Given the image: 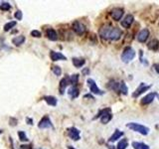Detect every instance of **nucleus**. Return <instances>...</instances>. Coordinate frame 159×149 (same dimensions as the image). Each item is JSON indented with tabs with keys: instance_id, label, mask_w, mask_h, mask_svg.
Masks as SVG:
<instances>
[{
	"instance_id": "obj_27",
	"label": "nucleus",
	"mask_w": 159,
	"mask_h": 149,
	"mask_svg": "<svg viewBox=\"0 0 159 149\" xmlns=\"http://www.w3.org/2000/svg\"><path fill=\"white\" fill-rule=\"evenodd\" d=\"M15 26H16V21H10V22H8L4 25V31L5 32L10 31V30L14 28Z\"/></svg>"
},
{
	"instance_id": "obj_9",
	"label": "nucleus",
	"mask_w": 159,
	"mask_h": 149,
	"mask_svg": "<svg viewBox=\"0 0 159 149\" xmlns=\"http://www.w3.org/2000/svg\"><path fill=\"white\" fill-rule=\"evenodd\" d=\"M68 135L74 141H78V140L81 138V134H80V130L76 127H70L68 128Z\"/></svg>"
},
{
	"instance_id": "obj_1",
	"label": "nucleus",
	"mask_w": 159,
	"mask_h": 149,
	"mask_svg": "<svg viewBox=\"0 0 159 149\" xmlns=\"http://www.w3.org/2000/svg\"><path fill=\"white\" fill-rule=\"evenodd\" d=\"M126 127H128L129 129H131V130H133L135 132H138V133H140L142 135H147L150 131V129L147 126L142 125V124H140V123H136V122L127 123Z\"/></svg>"
},
{
	"instance_id": "obj_29",
	"label": "nucleus",
	"mask_w": 159,
	"mask_h": 149,
	"mask_svg": "<svg viewBox=\"0 0 159 149\" xmlns=\"http://www.w3.org/2000/svg\"><path fill=\"white\" fill-rule=\"evenodd\" d=\"M0 9H1L2 11H8V10L11 9V5L8 3V2H2V3L0 4Z\"/></svg>"
},
{
	"instance_id": "obj_6",
	"label": "nucleus",
	"mask_w": 159,
	"mask_h": 149,
	"mask_svg": "<svg viewBox=\"0 0 159 149\" xmlns=\"http://www.w3.org/2000/svg\"><path fill=\"white\" fill-rule=\"evenodd\" d=\"M38 127L40 129H47V128H53V123H52L50 117L48 115H45L41 119L38 123Z\"/></svg>"
},
{
	"instance_id": "obj_21",
	"label": "nucleus",
	"mask_w": 159,
	"mask_h": 149,
	"mask_svg": "<svg viewBox=\"0 0 159 149\" xmlns=\"http://www.w3.org/2000/svg\"><path fill=\"white\" fill-rule=\"evenodd\" d=\"M147 47H148L149 50L157 51L158 48H159V41L157 39H153L148 43V44H147Z\"/></svg>"
},
{
	"instance_id": "obj_26",
	"label": "nucleus",
	"mask_w": 159,
	"mask_h": 149,
	"mask_svg": "<svg viewBox=\"0 0 159 149\" xmlns=\"http://www.w3.org/2000/svg\"><path fill=\"white\" fill-rule=\"evenodd\" d=\"M127 146H128L127 140L125 139V138H123V139H121V140H120V141L119 142V144H117L116 148H117V149H126Z\"/></svg>"
},
{
	"instance_id": "obj_11",
	"label": "nucleus",
	"mask_w": 159,
	"mask_h": 149,
	"mask_svg": "<svg viewBox=\"0 0 159 149\" xmlns=\"http://www.w3.org/2000/svg\"><path fill=\"white\" fill-rule=\"evenodd\" d=\"M123 9L122 8H119V7H116V8H113V9L111 10V15L112 19H113L114 21H119L121 17L123 16Z\"/></svg>"
},
{
	"instance_id": "obj_28",
	"label": "nucleus",
	"mask_w": 159,
	"mask_h": 149,
	"mask_svg": "<svg viewBox=\"0 0 159 149\" xmlns=\"http://www.w3.org/2000/svg\"><path fill=\"white\" fill-rule=\"evenodd\" d=\"M108 88L112 89V91H119V83H116V82H114V81H112V82H111L108 83Z\"/></svg>"
},
{
	"instance_id": "obj_13",
	"label": "nucleus",
	"mask_w": 159,
	"mask_h": 149,
	"mask_svg": "<svg viewBox=\"0 0 159 149\" xmlns=\"http://www.w3.org/2000/svg\"><path fill=\"white\" fill-rule=\"evenodd\" d=\"M133 21H134L133 15L128 14V15H126V16H125V17L121 20V26L123 27V28L128 29V28H129V27L131 26V24L133 23Z\"/></svg>"
},
{
	"instance_id": "obj_24",
	"label": "nucleus",
	"mask_w": 159,
	"mask_h": 149,
	"mask_svg": "<svg viewBox=\"0 0 159 149\" xmlns=\"http://www.w3.org/2000/svg\"><path fill=\"white\" fill-rule=\"evenodd\" d=\"M111 118H112L111 113V112H108V113L103 114V115L100 117V122L103 123V124H106V123H108L109 121L111 120Z\"/></svg>"
},
{
	"instance_id": "obj_31",
	"label": "nucleus",
	"mask_w": 159,
	"mask_h": 149,
	"mask_svg": "<svg viewBox=\"0 0 159 149\" xmlns=\"http://www.w3.org/2000/svg\"><path fill=\"white\" fill-rule=\"evenodd\" d=\"M70 81H71V83H72L73 86H75L78 83V81H79V75L78 74H75V75H72L70 77Z\"/></svg>"
},
{
	"instance_id": "obj_19",
	"label": "nucleus",
	"mask_w": 159,
	"mask_h": 149,
	"mask_svg": "<svg viewBox=\"0 0 159 149\" xmlns=\"http://www.w3.org/2000/svg\"><path fill=\"white\" fill-rule=\"evenodd\" d=\"M25 41H26V38H25V36H23V35L14 37L12 39L13 45H15V46H21L22 44H24V42H25Z\"/></svg>"
},
{
	"instance_id": "obj_43",
	"label": "nucleus",
	"mask_w": 159,
	"mask_h": 149,
	"mask_svg": "<svg viewBox=\"0 0 159 149\" xmlns=\"http://www.w3.org/2000/svg\"><path fill=\"white\" fill-rule=\"evenodd\" d=\"M2 133V130H0V134H1Z\"/></svg>"
},
{
	"instance_id": "obj_41",
	"label": "nucleus",
	"mask_w": 159,
	"mask_h": 149,
	"mask_svg": "<svg viewBox=\"0 0 159 149\" xmlns=\"http://www.w3.org/2000/svg\"><path fill=\"white\" fill-rule=\"evenodd\" d=\"M85 97H89V99H94V96H93L92 94H86Z\"/></svg>"
},
{
	"instance_id": "obj_39",
	"label": "nucleus",
	"mask_w": 159,
	"mask_h": 149,
	"mask_svg": "<svg viewBox=\"0 0 159 149\" xmlns=\"http://www.w3.org/2000/svg\"><path fill=\"white\" fill-rule=\"evenodd\" d=\"M26 121H27V123H28L29 125H33V119H32V118L27 117V118H26Z\"/></svg>"
},
{
	"instance_id": "obj_25",
	"label": "nucleus",
	"mask_w": 159,
	"mask_h": 149,
	"mask_svg": "<svg viewBox=\"0 0 159 149\" xmlns=\"http://www.w3.org/2000/svg\"><path fill=\"white\" fill-rule=\"evenodd\" d=\"M119 91L123 94H127V91H128V88L126 86V83H125L123 81L119 83Z\"/></svg>"
},
{
	"instance_id": "obj_15",
	"label": "nucleus",
	"mask_w": 159,
	"mask_h": 149,
	"mask_svg": "<svg viewBox=\"0 0 159 149\" xmlns=\"http://www.w3.org/2000/svg\"><path fill=\"white\" fill-rule=\"evenodd\" d=\"M155 96H156V94L155 93H150L148 94H146L143 99H141V104H151V102L154 101V99H155Z\"/></svg>"
},
{
	"instance_id": "obj_34",
	"label": "nucleus",
	"mask_w": 159,
	"mask_h": 149,
	"mask_svg": "<svg viewBox=\"0 0 159 149\" xmlns=\"http://www.w3.org/2000/svg\"><path fill=\"white\" fill-rule=\"evenodd\" d=\"M31 36L35 38H40L42 36V34H41V32L38 31V30H33V31H31Z\"/></svg>"
},
{
	"instance_id": "obj_8",
	"label": "nucleus",
	"mask_w": 159,
	"mask_h": 149,
	"mask_svg": "<svg viewBox=\"0 0 159 149\" xmlns=\"http://www.w3.org/2000/svg\"><path fill=\"white\" fill-rule=\"evenodd\" d=\"M149 37V30L148 29H142L141 31H139L137 35H136V39H137L138 42L140 43H145L147 41Z\"/></svg>"
},
{
	"instance_id": "obj_4",
	"label": "nucleus",
	"mask_w": 159,
	"mask_h": 149,
	"mask_svg": "<svg viewBox=\"0 0 159 149\" xmlns=\"http://www.w3.org/2000/svg\"><path fill=\"white\" fill-rule=\"evenodd\" d=\"M87 86L90 88V93H92V94H100V96L103 94V91H100V89H98V86H97V83H95V82L93 80V78H87Z\"/></svg>"
},
{
	"instance_id": "obj_37",
	"label": "nucleus",
	"mask_w": 159,
	"mask_h": 149,
	"mask_svg": "<svg viewBox=\"0 0 159 149\" xmlns=\"http://www.w3.org/2000/svg\"><path fill=\"white\" fill-rule=\"evenodd\" d=\"M82 74H83L84 76H87L90 74V69L89 68H85L83 71H82Z\"/></svg>"
},
{
	"instance_id": "obj_38",
	"label": "nucleus",
	"mask_w": 159,
	"mask_h": 149,
	"mask_svg": "<svg viewBox=\"0 0 159 149\" xmlns=\"http://www.w3.org/2000/svg\"><path fill=\"white\" fill-rule=\"evenodd\" d=\"M10 124L12 126L16 125V124H17V119H16V118H10Z\"/></svg>"
},
{
	"instance_id": "obj_35",
	"label": "nucleus",
	"mask_w": 159,
	"mask_h": 149,
	"mask_svg": "<svg viewBox=\"0 0 159 149\" xmlns=\"http://www.w3.org/2000/svg\"><path fill=\"white\" fill-rule=\"evenodd\" d=\"M14 16H15V18L17 19V20H22V12L20 11V10H17V11L15 12V14H14Z\"/></svg>"
},
{
	"instance_id": "obj_14",
	"label": "nucleus",
	"mask_w": 159,
	"mask_h": 149,
	"mask_svg": "<svg viewBox=\"0 0 159 149\" xmlns=\"http://www.w3.org/2000/svg\"><path fill=\"white\" fill-rule=\"evenodd\" d=\"M50 58L53 62H56V61H66L67 58L66 56L63 55L62 53L60 52H55V51H51L50 52Z\"/></svg>"
},
{
	"instance_id": "obj_5",
	"label": "nucleus",
	"mask_w": 159,
	"mask_h": 149,
	"mask_svg": "<svg viewBox=\"0 0 159 149\" xmlns=\"http://www.w3.org/2000/svg\"><path fill=\"white\" fill-rule=\"evenodd\" d=\"M122 36V31L117 27H112L111 34H109L108 40L109 41H119Z\"/></svg>"
},
{
	"instance_id": "obj_3",
	"label": "nucleus",
	"mask_w": 159,
	"mask_h": 149,
	"mask_svg": "<svg viewBox=\"0 0 159 149\" xmlns=\"http://www.w3.org/2000/svg\"><path fill=\"white\" fill-rule=\"evenodd\" d=\"M112 29V26L111 24H106V25L101 26L100 31H98V34L101 39L103 40H108V37H109V34H111V31Z\"/></svg>"
},
{
	"instance_id": "obj_22",
	"label": "nucleus",
	"mask_w": 159,
	"mask_h": 149,
	"mask_svg": "<svg viewBox=\"0 0 159 149\" xmlns=\"http://www.w3.org/2000/svg\"><path fill=\"white\" fill-rule=\"evenodd\" d=\"M72 61H73V65L76 68H82L86 64V61L83 58H73Z\"/></svg>"
},
{
	"instance_id": "obj_32",
	"label": "nucleus",
	"mask_w": 159,
	"mask_h": 149,
	"mask_svg": "<svg viewBox=\"0 0 159 149\" xmlns=\"http://www.w3.org/2000/svg\"><path fill=\"white\" fill-rule=\"evenodd\" d=\"M52 72H53L56 76H58V77L62 75V70H61V68H60L59 66H53V67H52Z\"/></svg>"
},
{
	"instance_id": "obj_20",
	"label": "nucleus",
	"mask_w": 159,
	"mask_h": 149,
	"mask_svg": "<svg viewBox=\"0 0 159 149\" xmlns=\"http://www.w3.org/2000/svg\"><path fill=\"white\" fill-rule=\"evenodd\" d=\"M122 135H123V132H122V131H120L119 129H116V131L113 132V134H112L111 136L109 137L108 141H109V142H114V141H116V140L119 139V138L121 137Z\"/></svg>"
},
{
	"instance_id": "obj_16",
	"label": "nucleus",
	"mask_w": 159,
	"mask_h": 149,
	"mask_svg": "<svg viewBox=\"0 0 159 149\" xmlns=\"http://www.w3.org/2000/svg\"><path fill=\"white\" fill-rule=\"evenodd\" d=\"M46 35H47L48 39L51 40V41H57V40H58V34H57V32L55 31L54 29H52V28L47 30Z\"/></svg>"
},
{
	"instance_id": "obj_36",
	"label": "nucleus",
	"mask_w": 159,
	"mask_h": 149,
	"mask_svg": "<svg viewBox=\"0 0 159 149\" xmlns=\"http://www.w3.org/2000/svg\"><path fill=\"white\" fill-rule=\"evenodd\" d=\"M19 149H32V144H24V145H21Z\"/></svg>"
},
{
	"instance_id": "obj_33",
	"label": "nucleus",
	"mask_w": 159,
	"mask_h": 149,
	"mask_svg": "<svg viewBox=\"0 0 159 149\" xmlns=\"http://www.w3.org/2000/svg\"><path fill=\"white\" fill-rule=\"evenodd\" d=\"M108 112H111V108H105V109L100 110V112L97 114V116H95L94 119H97L98 117H101L103 114H106V113H108Z\"/></svg>"
},
{
	"instance_id": "obj_17",
	"label": "nucleus",
	"mask_w": 159,
	"mask_h": 149,
	"mask_svg": "<svg viewBox=\"0 0 159 149\" xmlns=\"http://www.w3.org/2000/svg\"><path fill=\"white\" fill-rule=\"evenodd\" d=\"M68 94H69V96H70L72 99H77V97L79 96V94H80L79 89L77 88V86H73L72 88H70L69 91H68Z\"/></svg>"
},
{
	"instance_id": "obj_23",
	"label": "nucleus",
	"mask_w": 159,
	"mask_h": 149,
	"mask_svg": "<svg viewBox=\"0 0 159 149\" xmlns=\"http://www.w3.org/2000/svg\"><path fill=\"white\" fill-rule=\"evenodd\" d=\"M131 145H132V147L134 149H150L148 145L145 144V143H142V142L133 141L131 143Z\"/></svg>"
},
{
	"instance_id": "obj_2",
	"label": "nucleus",
	"mask_w": 159,
	"mask_h": 149,
	"mask_svg": "<svg viewBox=\"0 0 159 149\" xmlns=\"http://www.w3.org/2000/svg\"><path fill=\"white\" fill-rule=\"evenodd\" d=\"M135 55H136L135 51H134L130 46H128V47L124 48V50H123V52L121 54V61L123 63L127 64L135 58Z\"/></svg>"
},
{
	"instance_id": "obj_40",
	"label": "nucleus",
	"mask_w": 159,
	"mask_h": 149,
	"mask_svg": "<svg viewBox=\"0 0 159 149\" xmlns=\"http://www.w3.org/2000/svg\"><path fill=\"white\" fill-rule=\"evenodd\" d=\"M153 68H154V70L157 72V74H159V64H154L153 65Z\"/></svg>"
},
{
	"instance_id": "obj_30",
	"label": "nucleus",
	"mask_w": 159,
	"mask_h": 149,
	"mask_svg": "<svg viewBox=\"0 0 159 149\" xmlns=\"http://www.w3.org/2000/svg\"><path fill=\"white\" fill-rule=\"evenodd\" d=\"M18 136H19V139L21 140V141H28V137H27V135H26V133L24 131H22V130H20V131H18Z\"/></svg>"
},
{
	"instance_id": "obj_7",
	"label": "nucleus",
	"mask_w": 159,
	"mask_h": 149,
	"mask_svg": "<svg viewBox=\"0 0 159 149\" xmlns=\"http://www.w3.org/2000/svg\"><path fill=\"white\" fill-rule=\"evenodd\" d=\"M73 30L76 34L83 35L85 34V32H86V26L82 22H80V21H75V22L73 23Z\"/></svg>"
},
{
	"instance_id": "obj_10",
	"label": "nucleus",
	"mask_w": 159,
	"mask_h": 149,
	"mask_svg": "<svg viewBox=\"0 0 159 149\" xmlns=\"http://www.w3.org/2000/svg\"><path fill=\"white\" fill-rule=\"evenodd\" d=\"M151 88V86H147L145 85L144 83H141L140 85L138 86V88L135 89V91L132 94V97H137L140 96L141 94H143L144 91H147L148 89Z\"/></svg>"
},
{
	"instance_id": "obj_12",
	"label": "nucleus",
	"mask_w": 159,
	"mask_h": 149,
	"mask_svg": "<svg viewBox=\"0 0 159 149\" xmlns=\"http://www.w3.org/2000/svg\"><path fill=\"white\" fill-rule=\"evenodd\" d=\"M71 83V81H70V77H65L63 78L61 80V82H60V85H59V91L61 94H64L66 89H67V86H69Z\"/></svg>"
},
{
	"instance_id": "obj_42",
	"label": "nucleus",
	"mask_w": 159,
	"mask_h": 149,
	"mask_svg": "<svg viewBox=\"0 0 159 149\" xmlns=\"http://www.w3.org/2000/svg\"><path fill=\"white\" fill-rule=\"evenodd\" d=\"M69 149H76V148H74L73 146H69Z\"/></svg>"
},
{
	"instance_id": "obj_18",
	"label": "nucleus",
	"mask_w": 159,
	"mask_h": 149,
	"mask_svg": "<svg viewBox=\"0 0 159 149\" xmlns=\"http://www.w3.org/2000/svg\"><path fill=\"white\" fill-rule=\"evenodd\" d=\"M43 99L49 105H51V107H56L57 104H58V101H57V99L53 96H44Z\"/></svg>"
}]
</instances>
